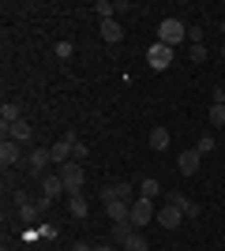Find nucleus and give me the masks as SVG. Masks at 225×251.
Returning <instances> with one entry per match:
<instances>
[{"instance_id":"obj_33","label":"nucleus","mask_w":225,"mask_h":251,"mask_svg":"<svg viewBox=\"0 0 225 251\" xmlns=\"http://www.w3.org/2000/svg\"><path fill=\"white\" fill-rule=\"evenodd\" d=\"M222 34H225V19H222Z\"/></svg>"},{"instance_id":"obj_1","label":"nucleus","mask_w":225,"mask_h":251,"mask_svg":"<svg viewBox=\"0 0 225 251\" xmlns=\"http://www.w3.org/2000/svg\"><path fill=\"white\" fill-rule=\"evenodd\" d=\"M158 42L169 45V49H176L180 42H188V26H184L180 19H161L158 23Z\"/></svg>"},{"instance_id":"obj_15","label":"nucleus","mask_w":225,"mask_h":251,"mask_svg":"<svg viewBox=\"0 0 225 251\" xmlns=\"http://www.w3.org/2000/svg\"><path fill=\"white\" fill-rule=\"evenodd\" d=\"M19 120H23V113H19V105H15V101H4V105H0V124H4V127L19 124Z\"/></svg>"},{"instance_id":"obj_9","label":"nucleus","mask_w":225,"mask_h":251,"mask_svg":"<svg viewBox=\"0 0 225 251\" xmlns=\"http://www.w3.org/2000/svg\"><path fill=\"white\" fill-rule=\"evenodd\" d=\"M154 221H158L161 229H176V225H180V221H188V218H184V210H180V206L165 202V206L158 210V218H154Z\"/></svg>"},{"instance_id":"obj_14","label":"nucleus","mask_w":225,"mask_h":251,"mask_svg":"<svg viewBox=\"0 0 225 251\" xmlns=\"http://www.w3.org/2000/svg\"><path fill=\"white\" fill-rule=\"evenodd\" d=\"M98 34H101V42H109V45H117L120 38H124V26H120L117 19H109V23H101V30H98Z\"/></svg>"},{"instance_id":"obj_5","label":"nucleus","mask_w":225,"mask_h":251,"mask_svg":"<svg viewBox=\"0 0 225 251\" xmlns=\"http://www.w3.org/2000/svg\"><path fill=\"white\" fill-rule=\"evenodd\" d=\"M75 143H79V139H75L72 131H64V139H56L53 147H49V154H53V161H56V165H68V161H72Z\"/></svg>"},{"instance_id":"obj_12","label":"nucleus","mask_w":225,"mask_h":251,"mask_svg":"<svg viewBox=\"0 0 225 251\" xmlns=\"http://www.w3.org/2000/svg\"><path fill=\"white\" fill-rule=\"evenodd\" d=\"M4 139H15L19 147H26V143H30V139H34V131H30V124H26V120H19V124L4 127Z\"/></svg>"},{"instance_id":"obj_19","label":"nucleus","mask_w":225,"mask_h":251,"mask_svg":"<svg viewBox=\"0 0 225 251\" xmlns=\"http://www.w3.org/2000/svg\"><path fill=\"white\" fill-rule=\"evenodd\" d=\"M150 150H169V127H154V131H150Z\"/></svg>"},{"instance_id":"obj_16","label":"nucleus","mask_w":225,"mask_h":251,"mask_svg":"<svg viewBox=\"0 0 225 251\" xmlns=\"http://www.w3.org/2000/svg\"><path fill=\"white\" fill-rule=\"evenodd\" d=\"M105 214L113 218V225H117V221H131V202H109Z\"/></svg>"},{"instance_id":"obj_29","label":"nucleus","mask_w":225,"mask_h":251,"mask_svg":"<svg viewBox=\"0 0 225 251\" xmlns=\"http://www.w3.org/2000/svg\"><path fill=\"white\" fill-rule=\"evenodd\" d=\"M188 42H192V45H203V26H188Z\"/></svg>"},{"instance_id":"obj_30","label":"nucleus","mask_w":225,"mask_h":251,"mask_svg":"<svg viewBox=\"0 0 225 251\" xmlns=\"http://www.w3.org/2000/svg\"><path fill=\"white\" fill-rule=\"evenodd\" d=\"M38 232H42L45 240H56V229H53V225H42V229H38Z\"/></svg>"},{"instance_id":"obj_25","label":"nucleus","mask_w":225,"mask_h":251,"mask_svg":"<svg viewBox=\"0 0 225 251\" xmlns=\"http://www.w3.org/2000/svg\"><path fill=\"white\" fill-rule=\"evenodd\" d=\"M210 124H214V127H225V101H214V105H210Z\"/></svg>"},{"instance_id":"obj_17","label":"nucleus","mask_w":225,"mask_h":251,"mask_svg":"<svg viewBox=\"0 0 225 251\" xmlns=\"http://www.w3.org/2000/svg\"><path fill=\"white\" fill-rule=\"evenodd\" d=\"M158 195H161V184H158L154 176H143V180H139V199H150V202H154Z\"/></svg>"},{"instance_id":"obj_26","label":"nucleus","mask_w":225,"mask_h":251,"mask_svg":"<svg viewBox=\"0 0 225 251\" xmlns=\"http://www.w3.org/2000/svg\"><path fill=\"white\" fill-rule=\"evenodd\" d=\"M188 56H192V64H203V60H206V45H192V49H188Z\"/></svg>"},{"instance_id":"obj_28","label":"nucleus","mask_w":225,"mask_h":251,"mask_svg":"<svg viewBox=\"0 0 225 251\" xmlns=\"http://www.w3.org/2000/svg\"><path fill=\"white\" fill-rule=\"evenodd\" d=\"M72 52H75V45H72V42H56V56H60V60H68Z\"/></svg>"},{"instance_id":"obj_4","label":"nucleus","mask_w":225,"mask_h":251,"mask_svg":"<svg viewBox=\"0 0 225 251\" xmlns=\"http://www.w3.org/2000/svg\"><path fill=\"white\" fill-rule=\"evenodd\" d=\"M147 64L154 68V72H165V68L173 64V49H169V45H161V42H154L147 49Z\"/></svg>"},{"instance_id":"obj_35","label":"nucleus","mask_w":225,"mask_h":251,"mask_svg":"<svg viewBox=\"0 0 225 251\" xmlns=\"http://www.w3.org/2000/svg\"><path fill=\"white\" fill-rule=\"evenodd\" d=\"M222 56H225V45H222Z\"/></svg>"},{"instance_id":"obj_24","label":"nucleus","mask_w":225,"mask_h":251,"mask_svg":"<svg viewBox=\"0 0 225 251\" xmlns=\"http://www.w3.org/2000/svg\"><path fill=\"white\" fill-rule=\"evenodd\" d=\"M94 11H98V19H101V23H109L113 15H117V4H109V0H98Z\"/></svg>"},{"instance_id":"obj_27","label":"nucleus","mask_w":225,"mask_h":251,"mask_svg":"<svg viewBox=\"0 0 225 251\" xmlns=\"http://www.w3.org/2000/svg\"><path fill=\"white\" fill-rule=\"evenodd\" d=\"M86 154H90V150H86V143H75V150H72V161H79V165H83V161H86Z\"/></svg>"},{"instance_id":"obj_3","label":"nucleus","mask_w":225,"mask_h":251,"mask_svg":"<svg viewBox=\"0 0 225 251\" xmlns=\"http://www.w3.org/2000/svg\"><path fill=\"white\" fill-rule=\"evenodd\" d=\"M49 161H53V154H49V147H34L30 157H26V169H30V176H49L45 169H49Z\"/></svg>"},{"instance_id":"obj_11","label":"nucleus","mask_w":225,"mask_h":251,"mask_svg":"<svg viewBox=\"0 0 225 251\" xmlns=\"http://www.w3.org/2000/svg\"><path fill=\"white\" fill-rule=\"evenodd\" d=\"M165 202L180 206V210H184V218H199V202H195V199H188L184 191H165Z\"/></svg>"},{"instance_id":"obj_2","label":"nucleus","mask_w":225,"mask_h":251,"mask_svg":"<svg viewBox=\"0 0 225 251\" xmlns=\"http://www.w3.org/2000/svg\"><path fill=\"white\" fill-rule=\"evenodd\" d=\"M60 180H64L68 195H72V191H83L86 173H83V165H79V161H68V165H60Z\"/></svg>"},{"instance_id":"obj_23","label":"nucleus","mask_w":225,"mask_h":251,"mask_svg":"<svg viewBox=\"0 0 225 251\" xmlns=\"http://www.w3.org/2000/svg\"><path fill=\"white\" fill-rule=\"evenodd\" d=\"M124 251H150V244H147V236H143V232H131L128 244H124Z\"/></svg>"},{"instance_id":"obj_8","label":"nucleus","mask_w":225,"mask_h":251,"mask_svg":"<svg viewBox=\"0 0 225 251\" xmlns=\"http://www.w3.org/2000/svg\"><path fill=\"white\" fill-rule=\"evenodd\" d=\"M199 165H203V154H199V150H180V157H176V169H180L184 176H195V173H199Z\"/></svg>"},{"instance_id":"obj_20","label":"nucleus","mask_w":225,"mask_h":251,"mask_svg":"<svg viewBox=\"0 0 225 251\" xmlns=\"http://www.w3.org/2000/svg\"><path fill=\"white\" fill-rule=\"evenodd\" d=\"M131 232H135V225H131V221H117V225H113V244H120V248H124Z\"/></svg>"},{"instance_id":"obj_13","label":"nucleus","mask_w":225,"mask_h":251,"mask_svg":"<svg viewBox=\"0 0 225 251\" xmlns=\"http://www.w3.org/2000/svg\"><path fill=\"white\" fill-rule=\"evenodd\" d=\"M64 180H60V173H56V176H42V195H45V199H60V195H64Z\"/></svg>"},{"instance_id":"obj_22","label":"nucleus","mask_w":225,"mask_h":251,"mask_svg":"<svg viewBox=\"0 0 225 251\" xmlns=\"http://www.w3.org/2000/svg\"><path fill=\"white\" fill-rule=\"evenodd\" d=\"M195 150H199V154H214V150H218V139L214 135H199V139H195Z\"/></svg>"},{"instance_id":"obj_32","label":"nucleus","mask_w":225,"mask_h":251,"mask_svg":"<svg viewBox=\"0 0 225 251\" xmlns=\"http://www.w3.org/2000/svg\"><path fill=\"white\" fill-rule=\"evenodd\" d=\"M94 251H117V248H113V244H98Z\"/></svg>"},{"instance_id":"obj_10","label":"nucleus","mask_w":225,"mask_h":251,"mask_svg":"<svg viewBox=\"0 0 225 251\" xmlns=\"http://www.w3.org/2000/svg\"><path fill=\"white\" fill-rule=\"evenodd\" d=\"M19 161H23V147L15 139H4V143H0V165L11 169V165H19Z\"/></svg>"},{"instance_id":"obj_31","label":"nucleus","mask_w":225,"mask_h":251,"mask_svg":"<svg viewBox=\"0 0 225 251\" xmlns=\"http://www.w3.org/2000/svg\"><path fill=\"white\" fill-rule=\"evenodd\" d=\"M72 251H94V248H90L86 240H79V244H72Z\"/></svg>"},{"instance_id":"obj_7","label":"nucleus","mask_w":225,"mask_h":251,"mask_svg":"<svg viewBox=\"0 0 225 251\" xmlns=\"http://www.w3.org/2000/svg\"><path fill=\"white\" fill-rule=\"evenodd\" d=\"M98 199L105 202H131V184H105V188L98 191Z\"/></svg>"},{"instance_id":"obj_6","label":"nucleus","mask_w":225,"mask_h":251,"mask_svg":"<svg viewBox=\"0 0 225 251\" xmlns=\"http://www.w3.org/2000/svg\"><path fill=\"white\" fill-rule=\"evenodd\" d=\"M154 218H158V214H154V202H150V199H135V202H131V225H135V229L150 225Z\"/></svg>"},{"instance_id":"obj_34","label":"nucleus","mask_w":225,"mask_h":251,"mask_svg":"<svg viewBox=\"0 0 225 251\" xmlns=\"http://www.w3.org/2000/svg\"><path fill=\"white\" fill-rule=\"evenodd\" d=\"M173 251H184V248H173Z\"/></svg>"},{"instance_id":"obj_21","label":"nucleus","mask_w":225,"mask_h":251,"mask_svg":"<svg viewBox=\"0 0 225 251\" xmlns=\"http://www.w3.org/2000/svg\"><path fill=\"white\" fill-rule=\"evenodd\" d=\"M38 214H42V210H38V202H23L19 206V221H26V225H34V221H38Z\"/></svg>"},{"instance_id":"obj_18","label":"nucleus","mask_w":225,"mask_h":251,"mask_svg":"<svg viewBox=\"0 0 225 251\" xmlns=\"http://www.w3.org/2000/svg\"><path fill=\"white\" fill-rule=\"evenodd\" d=\"M68 210H72V218H86V195L83 191H72V195H68Z\"/></svg>"}]
</instances>
